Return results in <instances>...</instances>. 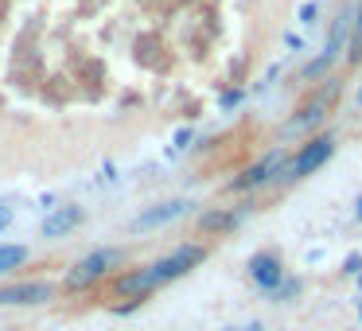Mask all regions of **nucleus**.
<instances>
[{
  "instance_id": "obj_1",
  "label": "nucleus",
  "mask_w": 362,
  "mask_h": 331,
  "mask_svg": "<svg viewBox=\"0 0 362 331\" xmlns=\"http://www.w3.org/2000/svg\"><path fill=\"white\" fill-rule=\"evenodd\" d=\"M203 261H206V245L191 242V245L172 250L168 257L144 265V269H129V273H121L113 289H117V296H125V300H144V296H152L156 289H164V284L180 281L183 273H191V269L203 265Z\"/></svg>"
},
{
  "instance_id": "obj_2",
  "label": "nucleus",
  "mask_w": 362,
  "mask_h": 331,
  "mask_svg": "<svg viewBox=\"0 0 362 331\" xmlns=\"http://www.w3.org/2000/svg\"><path fill=\"white\" fill-rule=\"evenodd\" d=\"M113 269H125V250H94L86 253L82 261H74L63 277V289L66 292H82L90 284H98L102 277H110Z\"/></svg>"
},
{
  "instance_id": "obj_3",
  "label": "nucleus",
  "mask_w": 362,
  "mask_h": 331,
  "mask_svg": "<svg viewBox=\"0 0 362 331\" xmlns=\"http://www.w3.org/2000/svg\"><path fill=\"white\" fill-rule=\"evenodd\" d=\"M331 156H335V137L320 133V137H312L308 144H300L296 156L284 160V168H281V175H276V180H304V175L320 172Z\"/></svg>"
},
{
  "instance_id": "obj_4",
  "label": "nucleus",
  "mask_w": 362,
  "mask_h": 331,
  "mask_svg": "<svg viewBox=\"0 0 362 331\" xmlns=\"http://www.w3.org/2000/svg\"><path fill=\"white\" fill-rule=\"evenodd\" d=\"M284 160H288V149H284V144H276V149H269L265 156L257 160V164L245 168V172L238 175V180H230V183H226V191L242 195V191H257V187H265V183H273L276 175H281Z\"/></svg>"
},
{
  "instance_id": "obj_5",
  "label": "nucleus",
  "mask_w": 362,
  "mask_h": 331,
  "mask_svg": "<svg viewBox=\"0 0 362 331\" xmlns=\"http://www.w3.org/2000/svg\"><path fill=\"white\" fill-rule=\"evenodd\" d=\"M351 28H354V8H339L335 24H331V32H327V43H323V55L304 66V79H320V74L343 55V47L351 43Z\"/></svg>"
},
{
  "instance_id": "obj_6",
  "label": "nucleus",
  "mask_w": 362,
  "mask_h": 331,
  "mask_svg": "<svg viewBox=\"0 0 362 331\" xmlns=\"http://www.w3.org/2000/svg\"><path fill=\"white\" fill-rule=\"evenodd\" d=\"M55 300V284L51 281H16L0 289V304L4 308H28V304H47Z\"/></svg>"
},
{
  "instance_id": "obj_7",
  "label": "nucleus",
  "mask_w": 362,
  "mask_h": 331,
  "mask_svg": "<svg viewBox=\"0 0 362 331\" xmlns=\"http://www.w3.org/2000/svg\"><path fill=\"white\" fill-rule=\"evenodd\" d=\"M245 269H250V281L257 284V289H265V292H273L276 284L284 281V265H281L276 253H253Z\"/></svg>"
},
{
  "instance_id": "obj_8",
  "label": "nucleus",
  "mask_w": 362,
  "mask_h": 331,
  "mask_svg": "<svg viewBox=\"0 0 362 331\" xmlns=\"http://www.w3.org/2000/svg\"><path fill=\"white\" fill-rule=\"evenodd\" d=\"M191 211V203L187 199H172V203H160V207H152V211H144L141 219L133 222V230H152V226H168V222H175L180 214H187Z\"/></svg>"
},
{
  "instance_id": "obj_9",
  "label": "nucleus",
  "mask_w": 362,
  "mask_h": 331,
  "mask_svg": "<svg viewBox=\"0 0 362 331\" xmlns=\"http://www.w3.org/2000/svg\"><path fill=\"white\" fill-rule=\"evenodd\" d=\"M331 90H335V82L327 86V94H320L312 105H304L296 121H288V133H312V129L320 125L323 117H327V98H331Z\"/></svg>"
},
{
  "instance_id": "obj_10",
  "label": "nucleus",
  "mask_w": 362,
  "mask_h": 331,
  "mask_svg": "<svg viewBox=\"0 0 362 331\" xmlns=\"http://www.w3.org/2000/svg\"><path fill=\"white\" fill-rule=\"evenodd\" d=\"M242 214L245 211H206V214H199V230L203 234H230V230H238V222H242Z\"/></svg>"
},
{
  "instance_id": "obj_11",
  "label": "nucleus",
  "mask_w": 362,
  "mask_h": 331,
  "mask_svg": "<svg viewBox=\"0 0 362 331\" xmlns=\"http://www.w3.org/2000/svg\"><path fill=\"white\" fill-rule=\"evenodd\" d=\"M82 222V207H59L47 222H43V238H63Z\"/></svg>"
},
{
  "instance_id": "obj_12",
  "label": "nucleus",
  "mask_w": 362,
  "mask_h": 331,
  "mask_svg": "<svg viewBox=\"0 0 362 331\" xmlns=\"http://www.w3.org/2000/svg\"><path fill=\"white\" fill-rule=\"evenodd\" d=\"M28 261V245H0V277L20 269Z\"/></svg>"
},
{
  "instance_id": "obj_13",
  "label": "nucleus",
  "mask_w": 362,
  "mask_h": 331,
  "mask_svg": "<svg viewBox=\"0 0 362 331\" xmlns=\"http://www.w3.org/2000/svg\"><path fill=\"white\" fill-rule=\"evenodd\" d=\"M346 59H351V63H358V59H362V0H358V8H354V28H351V51H346Z\"/></svg>"
},
{
  "instance_id": "obj_14",
  "label": "nucleus",
  "mask_w": 362,
  "mask_h": 331,
  "mask_svg": "<svg viewBox=\"0 0 362 331\" xmlns=\"http://www.w3.org/2000/svg\"><path fill=\"white\" fill-rule=\"evenodd\" d=\"M296 292H300V281H292V277H284V281L273 289V296H276V300H288V296H296Z\"/></svg>"
},
{
  "instance_id": "obj_15",
  "label": "nucleus",
  "mask_w": 362,
  "mask_h": 331,
  "mask_svg": "<svg viewBox=\"0 0 362 331\" xmlns=\"http://www.w3.org/2000/svg\"><path fill=\"white\" fill-rule=\"evenodd\" d=\"M315 20H320V4H304V8H300V24H315Z\"/></svg>"
},
{
  "instance_id": "obj_16",
  "label": "nucleus",
  "mask_w": 362,
  "mask_h": 331,
  "mask_svg": "<svg viewBox=\"0 0 362 331\" xmlns=\"http://www.w3.org/2000/svg\"><path fill=\"white\" fill-rule=\"evenodd\" d=\"M343 273H351V277H358V273H362V257H358V253H351V257L343 261Z\"/></svg>"
},
{
  "instance_id": "obj_17",
  "label": "nucleus",
  "mask_w": 362,
  "mask_h": 331,
  "mask_svg": "<svg viewBox=\"0 0 362 331\" xmlns=\"http://www.w3.org/2000/svg\"><path fill=\"white\" fill-rule=\"evenodd\" d=\"M8 226H12V207H8V203H0V234H4Z\"/></svg>"
},
{
  "instance_id": "obj_18",
  "label": "nucleus",
  "mask_w": 362,
  "mask_h": 331,
  "mask_svg": "<svg viewBox=\"0 0 362 331\" xmlns=\"http://www.w3.org/2000/svg\"><path fill=\"white\" fill-rule=\"evenodd\" d=\"M175 144H180V149H187V144H191V133H187V129H183V133H175Z\"/></svg>"
},
{
  "instance_id": "obj_19",
  "label": "nucleus",
  "mask_w": 362,
  "mask_h": 331,
  "mask_svg": "<svg viewBox=\"0 0 362 331\" xmlns=\"http://www.w3.org/2000/svg\"><path fill=\"white\" fill-rule=\"evenodd\" d=\"M354 219L362 222V199H358V203H354Z\"/></svg>"
},
{
  "instance_id": "obj_20",
  "label": "nucleus",
  "mask_w": 362,
  "mask_h": 331,
  "mask_svg": "<svg viewBox=\"0 0 362 331\" xmlns=\"http://www.w3.org/2000/svg\"><path fill=\"white\" fill-rule=\"evenodd\" d=\"M358 292H362V273H358Z\"/></svg>"
},
{
  "instance_id": "obj_21",
  "label": "nucleus",
  "mask_w": 362,
  "mask_h": 331,
  "mask_svg": "<svg viewBox=\"0 0 362 331\" xmlns=\"http://www.w3.org/2000/svg\"><path fill=\"white\" fill-rule=\"evenodd\" d=\"M358 105H362V90H358Z\"/></svg>"
},
{
  "instance_id": "obj_22",
  "label": "nucleus",
  "mask_w": 362,
  "mask_h": 331,
  "mask_svg": "<svg viewBox=\"0 0 362 331\" xmlns=\"http://www.w3.org/2000/svg\"><path fill=\"white\" fill-rule=\"evenodd\" d=\"M358 320H362V308H358Z\"/></svg>"
},
{
  "instance_id": "obj_23",
  "label": "nucleus",
  "mask_w": 362,
  "mask_h": 331,
  "mask_svg": "<svg viewBox=\"0 0 362 331\" xmlns=\"http://www.w3.org/2000/svg\"><path fill=\"white\" fill-rule=\"evenodd\" d=\"M230 331H234V327H230Z\"/></svg>"
}]
</instances>
